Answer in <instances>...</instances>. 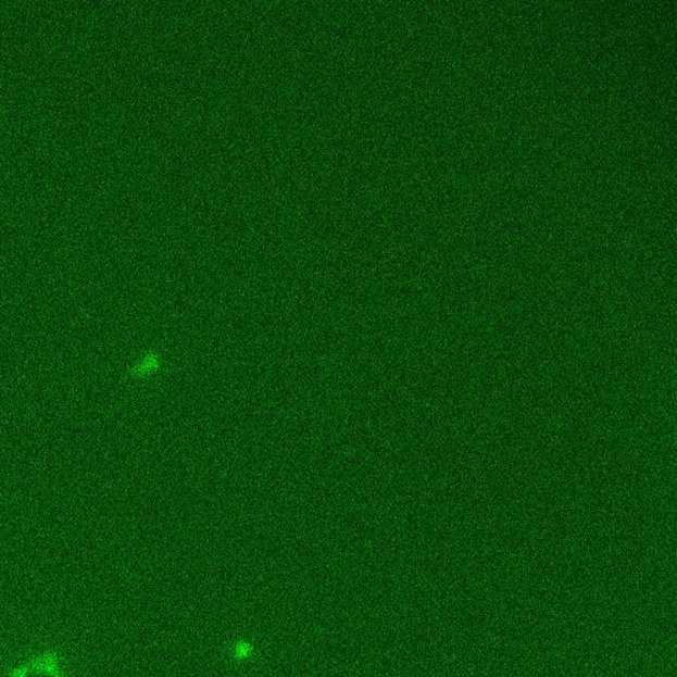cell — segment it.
Instances as JSON below:
<instances>
[{
    "label": "cell",
    "mask_w": 677,
    "mask_h": 677,
    "mask_svg": "<svg viewBox=\"0 0 677 677\" xmlns=\"http://www.w3.org/2000/svg\"><path fill=\"white\" fill-rule=\"evenodd\" d=\"M158 365H159V361L156 360V356L151 355V356H148L147 360L142 362L140 366H137L135 368V373L141 376V374L150 373Z\"/></svg>",
    "instance_id": "obj_1"
},
{
    "label": "cell",
    "mask_w": 677,
    "mask_h": 677,
    "mask_svg": "<svg viewBox=\"0 0 677 677\" xmlns=\"http://www.w3.org/2000/svg\"><path fill=\"white\" fill-rule=\"evenodd\" d=\"M37 674H42L51 677H68L67 674H65L64 670L59 667V664L43 665V667L37 670Z\"/></svg>",
    "instance_id": "obj_2"
},
{
    "label": "cell",
    "mask_w": 677,
    "mask_h": 677,
    "mask_svg": "<svg viewBox=\"0 0 677 677\" xmlns=\"http://www.w3.org/2000/svg\"><path fill=\"white\" fill-rule=\"evenodd\" d=\"M30 674H32V668H30L29 663H27L24 665H20V667H16L13 670H11L8 677H27Z\"/></svg>",
    "instance_id": "obj_3"
}]
</instances>
